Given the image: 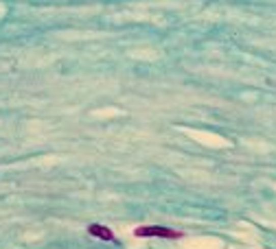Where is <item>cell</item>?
Returning a JSON list of instances; mask_svg holds the SVG:
<instances>
[{"mask_svg": "<svg viewBox=\"0 0 276 249\" xmlns=\"http://www.w3.org/2000/svg\"><path fill=\"white\" fill-rule=\"evenodd\" d=\"M134 234L138 238H147V236H160V238H180L182 232H176V230H169V228H136Z\"/></svg>", "mask_w": 276, "mask_h": 249, "instance_id": "cell-1", "label": "cell"}, {"mask_svg": "<svg viewBox=\"0 0 276 249\" xmlns=\"http://www.w3.org/2000/svg\"><path fill=\"white\" fill-rule=\"evenodd\" d=\"M88 234L94 238H101V240H114V234L110 228H105V225H97V223H92L88 225Z\"/></svg>", "mask_w": 276, "mask_h": 249, "instance_id": "cell-2", "label": "cell"}]
</instances>
